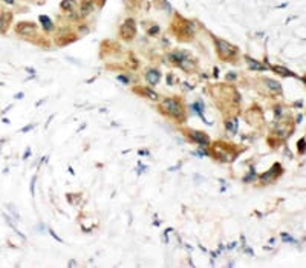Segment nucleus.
Wrapping results in <instances>:
<instances>
[{
  "label": "nucleus",
  "instance_id": "nucleus-1",
  "mask_svg": "<svg viewBox=\"0 0 306 268\" xmlns=\"http://www.w3.org/2000/svg\"><path fill=\"white\" fill-rule=\"evenodd\" d=\"M162 107L165 109V112L168 115H171L173 118H176V119H182L185 118V112H184V107L181 103H178L176 100H171V98H167L162 101Z\"/></svg>",
  "mask_w": 306,
  "mask_h": 268
},
{
  "label": "nucleus",
  "instance_id": "nucleus-2",
  "mask_svg": "<svg viewBox=\"0 0 306 268\" xmlns=\"http://www.w3.org/2000/svg\"><path fill=\"white\" fill-rule=\"evenodd\" d=\"M214 42H216V46H217V54H219V57L222 60H230L237 54V48L230 45L228 42H225V40L216 38Z\"/></svg>",
  "mask_w": 306,
  "mask_h": 268
},
{
  "label": "nucleus",
  "instance_id": "nucleus-3",
  "mask_svg": "<svg viewBox=\"0 0 306 268\" xmlns=\"http://www.w3.org/2000/svg\"><path fill=\"white\" fill-rule=\"evenodd\" d=\"M121 37L126 38V40H132L135 35H136V26H135V22L133 20H126L124 25L121 26Z\"/></svg>",
  "mask_w": 306,
  "mask_h": 268
},
{
  "label": "nucleus",
  "instance_id": "nucleus-4",
  "mask_svg": "<svg viewBox=\"0 0 306 268\" xmlns=\"http://www.w3.org/2000/svg\"><path fill=\"white\" fill-rule=\"evenodd\" d=\"M17 32L22 34V35H31V34H35V25H34V23H28V22L19 23V25H17Z\"/></svg>",
  "mask_w": 306,
  "mask_h": 268
},
{
  "label": "nucleus",
  "instance_id": "nucleus-5",
  "mask_svg": "<svg viewBox=\"0 0 306 268\" xmlns=\"http://www.w3.org/2000/svg\"><path fill=\"white\" fill-rule=\"evenodd\" d=\"M190 135H191V138H193L196 143H199L202 147H207V146L210 144L208 137L205 135V133H202V132H194V130H191V132H190Z\"/></svg>",
  "mask_w": 306,
  "mask_h": 268
},
{
  "label": "nucleus",
  "instance_id": "nucleus-6",
  "mask_svg": "<svg viewBox=\"0 0 306 268\" xmlns=\"http://www.w3.org/2000/svg\"><path fill=\"white\" fill-rule=\"evenodd\" d=\"M145 78H147L149 84H156L159 81V78H161V74H159L156 69H150V71H147V74H145Z\"/></svg>",
  "mask_w": 306,
  "mask_h": 268
},
{
  "label": "nucleus",
  "instance_id": "nucleus-7",
  "mask_svg": "<svg viewBox=\"0 0 306 268\" xmlns=\"http://www.w3.org/2000/svg\"><path fill=\"white\" fill-rule=\"evenodd\" d=\"M11 20L9 12H0V32H5L8 29V23Z\"/></svg>",
  "mask_w": 306,
  "mask_h": 268
},
{
  "label": "nucleus",
  "instance_id": "nucleus-8",
  "mask_svg": "<svg viewBox=\"0 0 306 268\" xmlns=\"http://www.w3.org/2000/svg\"><path fill=\"white\" fill-rule=\"evenodd\" d=\"M94 9V0H84L81 3V14L83 16H87L89 12H92Z\"/></svg>",
  "mask_w": 306,
  "mask_h": 268
},
{
  "label": "nucleus",
  "instance_id": "nucleus-9",
  "mask_svg": "<svg viewBox=\"0 0 306 268\" xmlns=\"http://www.w3.org/2000/svg\"><path fill=\"white\" fill-rule=\"evenodd\" d=\"M265 84H267V86H268V87H270L271 90H274V92H277V93H278V92H280V90H282V87H280V84H278L277 81H274V80H270V78H267V80H265Z\"/></svg>",
  "mask_w": 306,
  "mask_h": 268
},
{
  "label": "nucleus",
  "instance_id": "nucleus-10",
  "mask_svg": "<svg viewBox=\"0 0 306 268\" xmlns=\"http://www.w3.org/2000/svg\"><path fill=\"white\" fill-rule=\"evenodd\" d=\"M248 66H249L251 69H254V71H265V66H263V64L257 63L256 60H251V58H248Z\"/></svg>",
  "mask_w": 306,
  "mask_h": 268
},
{
  "label": "nucleus",
  "instance_id": "nucleus-11",
  "mask_svg": "<svg viewBox=\"0 0 306 268\" xmlns=\"http://www.w3.org/2000/svg\"><path fill=\"white\" fill-rule=\"evenodd\" d=\"M274 72H277V74H280V75H283V77H286V75H292V72L289 71V69H286V68H282V66H274Z\"/></svg>",
  "mask_w": 306,
  "mask_h": 268
},
{
  "label": "nucleus",
  "instance_id": "nucleus-12",
  "mask_svg": "<svg viewBox=\"0 0 306 268\" xmlns=\"http://www.w3.org/2000/svg\"><path fill=\"white\" fill-rule=\"evenodd\" d=\"M40 22L43 23V26H45L46 29H52V22H51V19H49V17L42 16V17H40Z\"/></svg>",
  "mask_w": 306,
  "mask_h": 268
},
{
  "label": "nucleus",
  "instance_id": "nucleus-13",
  "mask_svg": "<svg viewBox=\"0 0 306 268\" xmlns=\"http://www.w3.org/2000/svg\"><path fill=\"white\" fill-rule=\"evenodd\" d=\"M225 127L230 129L231 132H236V129H237V123H236V119H233V121H227V123H225Z\"/></svg>",
  "mask_w": 306,
  "mask_h": 268
},
{
  "label": "nucleus",
  "instance_id": "nucleus-14",
  "mask_svg": "<svg viewBox=\"0 0 306 268\" xmlns=\"http://www.w3.org/2000/svg\"><path fill=\"white\" fill-rule=\"evenodd\" d=\"M61 8L63 9H72L74 8V0H64L61 3Z\"/></svg>",
  "mask_w": 306,
  "mask_h": 268
},
{
  "label": "nucleus",
  "instance_id": "nucleus-15",
  "mask_svg": "<svg viewBox=\"0 0 306 268\" xmlns=\"http://www.w3.org/2000/svg\"><path fill=\"white\" fill-rule=\"evenodd\" d=\"M145 95H149L152 100H156V98H158V95H156L155 92H152V90H145Z\"/></svg>",
  "mask_w": 306,
  "mask_h": 268
},
{
  "label": "nucleus",
  "instance_id": "nucleus-16",
  "mask_svg": "<svg viewBox=\"0 0 306 268\" xmlns=\"http://www.w3.org/2000/svg\"><path fill=\"white\" fill-rule=\"evenodd\" d=\"M303 146H305V138H302L299 141V152H302V153H303Z\"/></svg>",
  "mask_w": 306,
  "mask_h": 268
},
{
  "label": "nucleus",
  "instance_id": "nucleus-17",
  "mask_svg": "<svg viewBox=\"0 0 306 268\" xmlns=\"http://www.w3.org/2000/svg\"><path fill=\"white\" fill-rule=\"evenodd\" d=\"M119 80H121V81H124V83H129V80L127 78H124V77H118Z\"/></svg>",
  "mask_w": 306,
  "mask_h": 268
},
{
  "label": "nucleus",
  "instance_id": "nucleus-18",
  "mask_svg": "<svg viewBox=\"0 0 306 268\" xmlns=\"http://www.w3.org/2000/svg\"><path fill=\"white\" fill-rule=\"evenodd\" d=\"M5 2H6V3H9V5H12V3H14V0H5Z\"/></svg>",
  "mask_w": 306,
  "mask_h": 268
}]
</instances>
